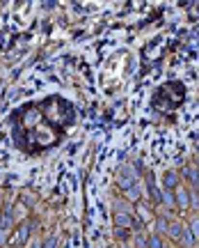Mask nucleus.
Returning <instances> with one entry per match:
<instances>
[{
    "mask_svg": "<svg viewBox=\"0 0 199 248\" xmlns=\"http://www.w3.org/2000/svg\"><path fill=\"white\" fill-rule=\"evenodd\" d=\"M76 120L71 101L64 97H46L16 110L14 142L23 152H46L62 140Z\"/></svg>",
    "mask_w": 199,
    "mask_h": 248,
    "instance_id": "nucleus-1",
    "label": "nucleus"
},
{
    "mask_svg": "<svg viewBox=\"0 0 199 248\" xmlns=\"http://www.w3.org/2000/svg\"><path fill=\"white\" fill-rule=\"evenodd\" d=\"M183 92H185V90L176 92V94H170V83H165L163 88L156 92L154 101H156V106L163 108V110H174V108H176L183 101Z\"/></svg>",
    "mask_w": 199,
    "mask_h": 248,
    "instance_id": "nucleus-2",
    "label": "nucleus"
},
{
    "mask_svg": "<svg viewBox=\"0 0 199 248\" xmlns=\"http://www.w3.org/2000/svg\"><path fill=\"white\" fill-rule=\"evenodd\" d=\"M176 195H179V204H181V207H188V193H185V188L179 186V188H176Z\"/></svg>",
    "mask_w": 199,
    "mask_h": 248,
    "instance_id": "nucleus-3",
    "label": "nucleus"
},
{
    "mask_svg": "<svg viewBox=\"0 0 199 248\" xmlns=\"http://www.w3.org/2000/svg\"><path fill=\"white\" fill-rule=\"evenodd\" d=\"M165 186H167V188H174V186H176V172H167V177H165Z\"/></svg>",
    "mask_w": 199,
    "mask_h": 248,
    "instance_id": "nucleus-4",
    "label": "nucleus"
},
{
    "mask_svg": "<svg viewBox=\"0 0 199 248\" xmlns=\"http://www.w3.org/2000/svg\"><path fill=\"white\" fill-rule=\"evenodd\" d=\"M192 237H195V239H199V216H195V218H192Z\"/></svg>",
    "mask_w": 199,
    "mask_h": 248,
    "instance_id": "nucleus-5",
    "label": "nucleus"
},
{
    "mask_svg": "<svg viewBox=\"0 0 199 248\" xmlns=\"http://www.w3.org/2000/svg\"><path fill=\"white\" fill-rule=\"evenodd\" d=\"M2 248H7V246H2Z\"/></svg>",
    "mask_w": 199,
    "mask_h": 248,
    "instance_id": "nucleus-6",
    "label": "nucleus"
}]
</instances>
